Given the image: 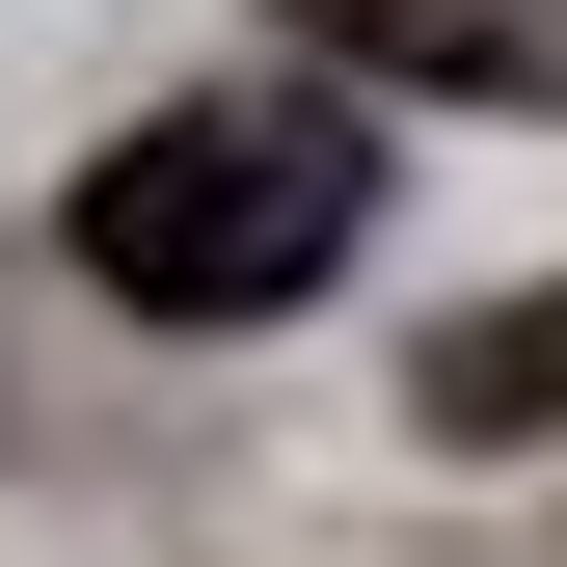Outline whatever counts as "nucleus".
<instances>
[{"instance_id": "obj_1", "label": "nucleus", "mask_w": 567, "mask_h": 567, "mask_svg": "<svg viewBox=\"0 0 567 567\" xmlns=\"http://www.w3.org/2000/svg\"><path fill=\"white\" fill-rule=\"evenodd\" d=\"M351 217H379V135H351L324 82H217V109H135L109 163H82V270L135 324H270V298H324Z\"/></svg>"}, {"instance_id": "obj_2", "label": "nucleus", "mask_w": 567, "mask_h": 567, "mask_svg": "<svg viewBox=\"0 0 567 567\" xmlns=\"http://www.w3.org/2000/svg\"><path fill=\"white\" fill-rule=\"evenodd\" d=\"M433 433H460V460H540V433H567V270H540V298H486V324L433 351Z\"/></svg>"}, {"instance_id": "obj_3", "label": "nucleus", "mask_w": 567, "mask_h": 567, "mask_svg": "<svg viewBox=\"0 0 567 567\" xmlns=\"http://www.w3.org/2000/svg\"><path fill=\"white\" fill-rule=\"evenodd\" d=\"M324 54H405V82H567V0H298Z\"/></svg>"}]
</instances>
